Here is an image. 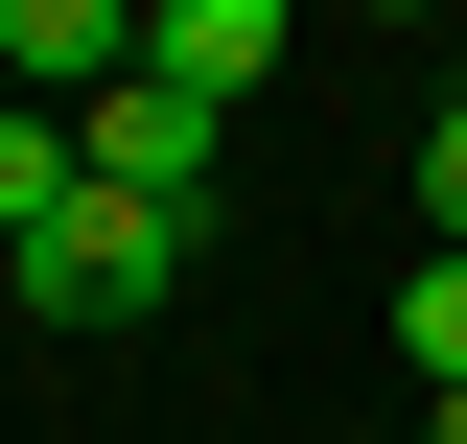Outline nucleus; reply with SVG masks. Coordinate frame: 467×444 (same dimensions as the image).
<instances>
[{
    "mask_svg": "<svg viewBox=\"0 0 467 444\" xmlns=\"http://www.w3.org/2000/svg\"><path fill=\"white\" fill-rule=\"evenodd\" d=\"M0 280H24V328H117V304L187 280V187H117V164H94L47 234H0Z\"/></svg>",
    "mask_w": 467,
    "mask_h": 444,
    "instance_id": "obj_1",
    "label": "nucleus"
},
{
    "mask_svg": "<svg viewBox=\"0 0 467 444\" xmlns=\"http://www.w3.org/2000/svg\"><path fill=\"white\" fill-rule=\"evenodd\" d=\"M374 24H420V0H374Z\"/></svg>",
    "mask_w": 467,
    "mask_h": 444,
    "instance_id": "obj_8",
    "label": "nucleus"
},
{
    "mask_svg": "<svg viewBox=\"0 0 467 444\" xmlns=\"http://www.w3.org/2000/svg\"><path fill=\"white\" fill-rule=\"evenodd\" d=\"M140 48H164L187 94H257V70H281V0H164V24H140Z\"/></svg>",
    "mask_w": 467,
    "mask_h": 444,
    "instance_id": "obj_4",
    "label": "nucleus"
},
{
    "mask_svg": "<svg viewBox=\"0 0 467 444\" xmlns=\"http://www.w3.org/2000/svg\"><path fill=\"white\" fill-rule=\"evenodd\" d=\"M398 351H420V375H467V258H444V234H420V280H398Z\"/></svg>",
    "mask_w": 467,
    "mask_h": 444,
    "instance_id": "obj_5",
    "label": "nucleus"
},
{
    "mask_svg": "<svg viewBox=\"0 0 467 444\" xmlns=\"http://www.w3.org/2000/svg\"><path fill=\"white\" fill-rule=\"evenodd\" d=\"M444 444H467V375H444Z\"/></svg>",
    "mask_w": 467,
    "mask_h": 444,
    "instance_id": "obj_7",
    "label": "nucleus"
},
{
    "mask_svg": "<svg viewBox=\"0 0 467 444\" xmlns=\"http://www.w3.org/2000/svg\"><path fill=\"white\" fill-rule=\"evenodd\" d=\"M70 117H94V164H117V187H187V211H211V141H234V94H187L164 48L117 70V94H70Z\"/></svg>",
    "mask_w": 467,
    "mask_h": 444,
    "instance_id": "obj_2",
    "label": "nucleus"
},
{
    "mask_svg": "<svg viewBox=\"0 0 467 444\" xmlns=\"http://www.w3.org/2000/svg\"><path fill=\"white\" fill-rule=\"evenodd\" d=\"M420 234H444V258H467V94L420 117Z\"/></svg>",
    "mask_w": 467,
    "mask_h": 444,
    "instance_id": "obj_6",
    "label": "nucleus"
},
{
    "mask_svg": "<svg viewBox=\"0 0 467 444\" xmlns=\"http://www.w3.org/2000/svg\"><path fill=\"white\" fill-rule=\"evenodd\" d=\"M140 70V0H0V94H117Z\"/></svg>",
    "mask_w": 467,
    "mask_h": 444,
    "instance_id": "obj_3",
    "label": "nucleus"
},
{
    "mask_svg": "<svg viewBox=\"0 0 467 444\" xmlns=\"http://www.w3.org/2000/svg\"><path fill=\"white\" fill-rule=\"evenodd\" d=\"M140 24H164V0H140Z\"/></svg>",
    "mask_w": 467,
    "mask_h": 444,
    "instance_id": "obj_9",
    "label": "nucleus"
}]
</instances>
